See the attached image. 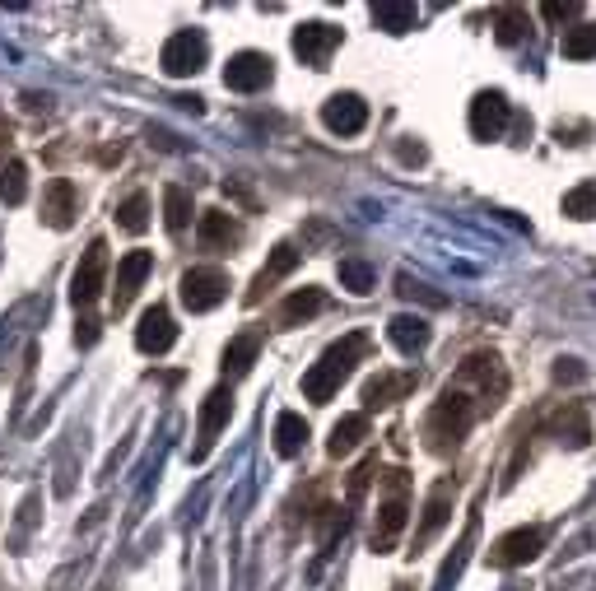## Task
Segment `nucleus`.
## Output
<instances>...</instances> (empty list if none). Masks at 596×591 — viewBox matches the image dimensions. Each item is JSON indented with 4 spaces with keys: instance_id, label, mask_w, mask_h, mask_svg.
I'll return each mask as SVG.
<instances>
[{
    "instance_id": "nucleus-21",
    "label": "nucleus",
    "mask_w": 596,
    "mask_h": 591,
    "mask_svg": "<svg viewBox=\"0 0 596 591\" xmlns=\"http://www.w3.org/2000/svg\"><path fill=\"white\" fill-rule=\"evenodd\" d=\"M317 312H326V289H294V294L280 303V312H275V322L280 326H303V322H312Z\"/></svg>"
},
{
    "instance_id": "nucleus-25",
    "label": "nucleus",
    "mask_w": 596,
    "mask_h": 591,
    "mask_svg": "<svg viewBox=\"0 0 596 591\" xmlns=\"http://www.w3.org/2000/svg\"><path fill=\"white\" fill-rule=\"evenodd\" d=\"M364 438H368V415H345V419H336V429L326 438V452L340 461V457H350Z\"/></svg>"
},
{
    "instance_id": "nucleus-34",
    "label": "nucleus",
    "mask_w": 596,
    "mask_h": 591,
    "mask_svg": "<svg viewBox=\"0 0 596 591\" xmlns=\"http://www.w3.org/2000/svg\"><path fill=\"white\" fill-rule=\"evenodd\" d=\"M564 215L569 219H592L596 215V182H583L564 196Z\"/></svg>"
},
{
    "instance_id": "nucleus-20",
    "label": "nucleus",
    "mask_w": 596,
    "mask_h": 591,
    "mask_svg": "<svg viewBox=\"0 0 596 591\" xmlns=\"http://www.w3.org/2000/svg\"><path fill=\"white\" fill-rule=\"evenodd\" d=\"M196 238H201L205 252H219V247H238V242H243V224H238L229 210H205L201 224H196Z\"/></svg>"
},
{
    "instance_id": "nucleus-15",
    "label": "nucleus",
    "mask_w": 596,
    "mask_h": 591,
    "mask_svg": "<svg viewBox=\"0 0 596 591\" xmlns=\"http://www.w3.org/2000/svg\"><path fill=\"white\" fill-rule=\"evenodd\" d=\"M298 256H303V252H298L294 242H275L271 256H266V266L257 270V280H252V289H247V308H257L261 298L271 294V289H275L280 280H285V275H294Z\"/></svg>"
},
{
    "instance_id": "nucleus-13",
    "label": "nucleus",
    "mask_w": 596,
    "mask_h": 591,
    "mask_svg": "<svg viewBox=\"0 0 596 591\" xmlns=\"http://www.w3.org/2000/svg\"><path fill=\"white\" fill-rule=\"evenodd\" d=\"M80 215V191L70 177H52L47 187H42V224L47 229H70Z\"/></svg>"
},
{
    "instance_id": "nucleus-9",
    "label": "nucleus",
    "mask_w": 596,
    "mask_h": 591,
    "mask_svg": "<svg viewBox=\"0 0 596 591\" xmlns=\"http://www.w3.org/2000/svg\"><path fill=\"white\" fill-rule=\"evenodd\" d=\"M545 550V531L541 526H517L508 536H499L489 545V568H522Z\"/></svg>"
},
{
    "instance_id": "nucleus-4",
    "label": "nucleus",
    "mask_w": 596,
    "mask_h": 591,
    "mask_svg": "<svg viewBox=\"0 0 596 591\" xmlns=\"http://www.w3.org/2000/svg\"><path fill=\"white\" fill-rule=\"evenodd\" d=\"M387 484H392V498H382L378 503V522H373V536H368V545H373V554H392L396 540H401V531H406V471H392L387 475Z\"/></svg>"
},
{
    "instance_id": "nucleus-39",
    "label": "nucleus",
    "mask_w": 596,
    "mask_h": 591,
    "mask_svg": "<svg viewBox=\"0 0 596 591\" xmlns=\"http://www.w3.org/2000/svg\"><path fill=\"white\" fill-rule=\"evenodd\" d=\"M33 517H38V498H24V508H19V531H14V545L24 540V531L33 526Z\"/></svg>"
},
{
    "instance_id": "nucleus-36",
    "label": "nucleus",
    "mask_w": 596,
    "mask_h": 591,
    "mask_svg": "<svg viewBox=\"0 0 596 591\" xmlns=\"http://www.w3.org/2000/svg\"><path fill=\"white\" fill-rule=\"evenodd\" d=\"M396 284H401V294H406V298H424V303H434V308H443V303H447L443 294H429V284H415L410 275H401Z\"/></svg>"
},
{
    "instance_id": "nucleus-27",
    "label": "nucleus",
    "mask_w": 596,
    "mask_h": 591,
    "mask_svg": "<svg viewBox=\"0 0 596 591\" xmlns=\"http://www.w3.org/2000/svg\"><path fill=\"white\" fill-rule=\"evenodd\" d=\"M163 224H168V233L173 238H182L191 224V196L187 187H163Z\"/></svg>"
},
{
    "instance_id": "nucleus-33",
    "label": "nucleus",
    "mask_w": 596,
    "mask_h": 591,
    "mask_svg": "<svg viewBox=\"0 0 596 591\" xmlns=\"http://www.w3.org/2000/svg\"><path fill=\"white\" fill-rule=\"evenodd\" d=\"M564 56L569 61H592L596 56V24H573L564 33Z\"/></svg>"
},
{
    "instance_id": "nucleus-6",
    "label": "nucleus",
    "mask_w": 596,
    "mask_h": 591,
    "mask_svg": "<svg viewBox=\"0 0 596 591\" xmlns=\"http://www.w3.org/2000/svg\"><path fill=\"white\" fill-rule=\"evenodd\" d=\"M205 56H210V42H205L201 28H182V33H173V38L163 42L159 66H163V75L187 80V75H196L205 66Z\"/></svg>"
},
{
    "instance_id": "nucleus-12",
    "label": "nucleus",
    "mask_w": 596,
    "mask_h": 591,
    "mask_svg": "<svg viewBox=\"0 0 596 591\" xmlns=\"http://www.w3.org/2000/svg\"><path fill=\"white\" fill-rule=\"evenodd\" d=\"M513 121V108L499 89H485V94L471 98V135L475 140H499L503 126Z\"/></svg>"
},
{
    "instance_id": "nucleus-16",
    "label": "nucleus",
    "mask_w": 596,
    "mask_h": 591,
    "mask_svg": "<svg viewBox=\"0 0 596 591\" xmlns=\"http://www.w3.org/2000/svg\"><path fill=\"white\" fill-rule=\"evenodd\" d=\"M322 126L331 135H359L368 126V103L359 94H331L322 103Z\"/></svg>"
},
{
    "instance_id": "nucleus-1",
    "label": "nucleus",
    "mask_w": 596,
    "mask_h": 591,
    "mask_svg": "<svg viewBox=\"0 0 596 591\" xmlns=\"http://www.w3.org/2000/svg\"><path fill=\"white\" fill-rule=\"evenodd\" d=\"M475 419H480V401H475L466 387L447 382L443 396H438L434 410H429V419H424V447H429L434 457H447L452 447H461V438H466V429H471Z\"/></svg>"
},
{
    "instance_id": "nucleus-32",
    "label": "nucleus",
    "mask_w": 596,
    "mask_h": 591,
    "mask_svg": "<svg viewBox=\"0 0 596 591\" xmlns=\"http://www.w3.org/2000/svg\"><path fill=\"white\" fill-rule=\"evenodd\" d=\"M494 38H499L503 47H517V42L527 38V10L508 5V10L494 14Z\"/></svg>"
},
{
    "instance_id": "nucleus-2",
    "label": "nucleus",
    "mask_w": 596,
    "mask_h": 591,
    "mask_svg": "<svg viewBox=\"0 0 596 591\" xmlns=\"http://www.w3.org/2000/svg\"><path fill=\"white\" fill-rule=\"evenodd\" d=\"M364 359H368V336L364 331H350V336H340L336 345H326L322 359L303 373L298 387H303V396H308L312 405H326L340 391V382L354 373V363H364Z\"/></svg>"
},
{
    "instance_id": "nucleus-7",
    "label": "nucleus",
    "mask_w": 596,
    "mask_h": 591,
    "mask_svg": "<svg viewBox=\"0 0 596 591\" xmlns=\"http://www.w3.org/2000/svg\"><path fill=\"white\" fill-rule=\"evenodd\" d=\"M103 289H108V242L94 238L84 247L75 275H70V303H75V308H89Z\"/></svg>"
},
{
    "instance_id": "nucleus-26",
    "label": "nucleus",
    "mask_w": 596,
    "mask_h": 591,
    "mask_svg": "<svg viewBox=\"0 0 596 591\" xmlns=\"http://www.w3.org/2000/svg\"><path fill=\"white\" fill-rule=\"evenodd\" d=\"M340 289H350V294H373V284H378V270L368 266L364 256H340Z\"/></svg>"
},
{
    "instance_id": "nucleus-38",
    "label": "nucleus",
    "mask_w": 596,
    "mask_h": 591,
    "mask_svg": "<svg viewBox=\"0 0 596 591\" xmlns=\"http://www.w3.org/2000/svg\"><path fill=\"white\" fill-rule=\"evenodd\" d=\"M98 336H103V326H98L94 317H84V322L75 326V340H80L84 350H89V345H98Z\"/></svg>"
},
{
    "instance_id": "nucleus-18",
    "label": "nucleus",
    "mask_w": 596,
    "mask_h": 591,
    "mask_svg": "<svg viewBox=\"0 0 596 591\" xmlns=\"http://www.w3.org/2000/svg\"><path fill=\"white\" fill-rule=\"evenodd\" d=\"M149 270H154V256H149V252H126L122 261H117V280H112V312L131 308V298L140 294V284H145Z\"/></svg>"
},
{
    "instance_id": "nucleus-19",
    "label": "nucleus",
    "mask_w": 596,
    "mask_h": 591,
    "mask_svg": "<svg viewBox=\"0 0 596 591\" xmlns=\"http://www.w3.org/2000/svg\"><path fill=\"white\" fill-rule=\"evenodd\" d=\"M420 387V373H378L364 382V410H387Z\"/></svg>"
},
{
    "instance_id": "nucleus-29",
    "label": "nucleus",
    "mask_w": 596,
    "mask_h": 591,
    "mask_svg": "<svg viewBox=\"0 0 596 591\" xmlns=\"http://www.w3.org/2000/svg\"><path fill=\"white\" fill-rule=\"evenodd\" d=\"M117 229H126V233H145L149 229V196L145 191H131V196L117 205Z\"/></svg>"
},
{
    "instance_id": "nucleus-31",
    "label": "nucleus",
    "mask_w": 596,
    "mask_h": 591,
    "mask_svg": "<svg viewBox=\"0 0 596 591\" xmlns=\"http://www.w3.org/2000/svg\"><path fill=\"white\" fill-rule=\"evenodd\" d=\"M373 19H378L387 33H406V28L415 24V5H406V0H378V5H373Z\"/></svg>"
},
{
    "instance_id": "nucleus-40",
    "label": "nucleus",
    "mask_w": 596,
    "mask_h": 591,
    "mask_svg": "<svg viewBox=\"0 0 596 591\" xmlns=\"http://www.w3.org/2000/svg\"><path fill=\"white\" fill-rule=\"evenodd\" d=\"M5 145H10V131H0V154H5Z\"/></svg>"
},
{
    "instance_id": "nucleus-14",
    "label": "nucleus",
    "mask_w": 596,
    "mask_h": 591,
    "mask_svg": "<svg viewBox=\"0 0 596 591\" xmlns=\"http://www.w3.org/2000/svg\"><path fill=\"white\" fill-rule=\"evenodd\" d=\"M452 503H457V480L452 475H443V480L434 484V494H429V503H424V517H420V531H415V554L429 545V540L438 536L447 526V517H452Z\"/></svg>"
},
{
    "instance_id": "nucleus-24",
    "label": "nucleus",
    "mask_w": 596,
    "mask_h": 591,
    "mask_svg": "<svg viewBox=\"0 0 596 591\" xmlns=\"http://www.w3.org/2000/svg\"><path fill=\"white\" fill-rule=\"evenodd\" d=\"M308 419L303 415H294V410H285V415L275 419V457H298L303 447H308Z\"/></svg>"
},
{
    "instance_id": "nucleus-11",
    "label": "nucleus",
    "mask_w": 596,
    "mask_h": 591,
    "mask_svg": "<svg viewBox=\"0 0 596 591\" xmlns=\"http://www.w3.org/2000/svg\"><path fill=\"white\" fill-rule=\"evenodd\" d=\"M340 47V28L336 24H322V19H312V24H298L294 28V52L303 66H317L322 70L331 61V52Z\"/></svg>"
},
{
    "instance_id": "nucleus-23",
    "label": "nucleus",
    "mask_w": 596,
    "mask_h": 591,
    "mask_svg": "<svg viewBox=\"0 0 596 591\" xmlns=\"http://www.w3.org/2000/svg\"><path fill=\"white\" fill-rule=\"evenodd\" d=\"M257 354H261V331H238V336L224 345V373H229V377L252 373Z\"/></svg>"
},
{
    "instance_id": "nucleus-10",
    "label": "nucleus",
    "mask_w": 596,
    "mask_h": 591,
    "mask_svg": "<svg viewBox=\"0 0 596 591\" xmlns=\"http://www.w3.org/2000/svg\"><path fill=\"white\" fill-rule=\"evenodd\" d=\"M271 80H275V61L266 52H238L224 66V89H233V94H257Z\"/></svg>"
},
{
    "instance_id": "nucleus-3",
    "label": "nucleus",
    "mask_w": 596,
    "mask_h": 591,
    "mask_svg": "<svg viewBox=\"0 0 596 591\" xmlns=\"http://www.w3.org/2000/svg\"><path fill=\"white\" fill-rule=\"evenodd\" d=\"M457 387H466L480 401V415H489L494 405L503 401V391H508V373H503V363H499V354H471V359L457 368V377H452Z\"/></svg>"
},
{
    "instance_id": "nucleus-17",
    "label": "nucleus",
    "mask_w": 596,
    "mask_h": 591,
    "mask_svg": "<svg viewBox=\"0 0 596 591\" xmlns=\"http://www.w3.org/2000/svg\"><path fill=\"white\" fill-rule=\"evenodd\" d=\"M177 345V322H173V312L163 308V303H154V308L140 317L136 326V350L140 354H168Z\"/></svg>"
},
{
    "instance_id": "nucleus-8",
    "label": "nucleus",
    "mask_w": 596,
    "mask_h": 591,
    "mask_svg": "<svg viewBox=\"0 0 596 591\" xmlns=\"http://www.w3.org/2000/svg\"><path fill=\"white\" fill-rule=\"evenodd\" d=\"M229 415H233V391L229 387H215L201 401V415H196V447H191V461L210 457V447H215L219 429L229 424Z\"/></svg>"
},
{
    "instance_id": "nucleus-35",
    "label": "nucleus",
    "mask_w": 596,
    "mask_h": 591,
    "mask_svg": "<svg viewBox=\"0 0 596 591\" xmlns=\"http://www.w3.org/2000/svg\"><path fill=\"white\" fill-rule=\"evenodd\" d=\"M541 14L550 19V24H564V19H573V14H583V0H564V5H559V0H545Z\"/></svg>"
},
{
    "instance_id": "nucleus-37",
    "label": "nucleus",
    "mask_w": 596,
    "mask_h": 591,
    "mask_svg": "<svg viewBox=\"0 0 596 591\" xmlns=\"http://www.w3.org/2000/svg\"><path fill=\"white\" fill-rule=\"evenodd\" d=\"M583 377H587L583 359H559L555 363V382H583Z\"/></svg>"
},
{
    "instance_id": "nucleus-28",
    "label": "nucleus",
    "mask_w": 596,
    "mask_h": 591,
    "mask_svg": "<svg viewBox=\"0 0 596 591\" xmlns=\"http://www.w3.org/2000/svg\"><path fill=\"white\" fill-rule=\"evenodd\" d=\"M555 433H559V443L587 447V438H592V424H587L583 405H564V410L555 415Z\"/></svg>"
},
{
    "instance_id": "nucleus-30",
    "label": "nucleus",
    "mask_w": 596,
    "mask_h": 591,
    "mask_svg": "<svg viewBox=\"0 0 596 591\" xmlns=\"http://www.w3.org/2000/svg\"><path fill=\"white\" fill-rule=\"evenodd\" d=\"M24 196H28V168L19 159L0 163V201H5V205H24Z\"/></svg>"
},
{
    "instance_id": "nucleus-5",
    "label": "nucleus",
    "mask_w": 596,
    "mask_h": 591,
    "mask_svg": "<svg viewBox=\"0 0 596 591\" xmlns=\"http://www.w3.org/2000/svg\"><path fill=\"white\" fill-rule=\"evenodd\" d=\"M177 298L187 312H215L224 298H229V275L219 266H191L177 284Z\"/></svg>"
},
{
    "instance_id": "nucleus-22",
    "label": "nucleus",
    "mask_w": 596,
    "mask_h": 591,
    "mask_svg": "<svg viewBox=\"0 0 596 591\" xmlns=\"http://www.w3.org/2000/svg\"><path fill=\"white\" fill-rule=\"evenodd\" d=\"M387 340H392L401 354H420L424 345H429V322H424V317H410V312H401V317H392V322H387Z\"/></svg>"
}]
</instances>
